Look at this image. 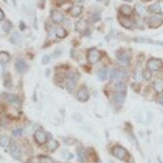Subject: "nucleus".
I'll list each match as a JSON object with an SVG mask.
<instances>
[{"instance_id":"f257e3e1","label":"nucleus","mask_w":163,"mask_h":163,"mask_svg":"<svg viewBox=\"0 0 163 163\" xmlns=\"http://www.w3.org/2000/svg\"><path fill=\"white\" fill-rule=\"evenodd\" d=\"M147 24L151 28H157L163 23V16L160 14H154L146 20Z\"/></svg>"},{"instance_id":"f03ea898","label":"nucleus","mask_w":163,"mask_h":163,"mask_svg":"<svg viewBox=\"0 0 163 163\" xmlns=\"http://www.w3.org/2000/svg\"><path fill=\"white\" fill-rule=\"evenodd\" d=\"M117 61H118L119 64L123 66H127L129 65L130 63V59H131V55L128 51H119L117 53Z\"/></svg>"},{"instance_id":"7ed1b4c3","label":"nucleus","mask_w":163,"mask_h":163,"mask_svg":"<svg viewBox=\"0 0 163 163\" xmlns=\"http://www.w3.org/2000/svg\"><path fill=\"white\" fill-rule=\"evenodd\" d=\"M78 74L76 73H68L66 81V89L68 92H72L76 86V81L78 79Z\"/></svg>"},{"instance_id":"20e7f679","label":"nucleus","mask_w":163,"mask_h":163,"mask_svg":"<svg viewBox=\"0 0 163 163\" xmlns=\"http://www.w3.org/2000/svg\"><path fill=\"white\" fill-rule=\"evenodd\" d=\"M125 77H126V71L123 69L117 68V69H113L111 71L110 79L112 82H121V80H123Z\"/></svg>"},{"instance_id":"39448f33","label":"nucleus","mask_w":163,"mask_h":163,"mask_svg":"<svg viewBox=\"0 0 163 163\" xmlns=\"http://www.w3.org/2000/svg\"><path fill=\"white\" fill-rule=\"evenodd\" d=\"M112 153L116 158H118L119 160H126L127 156H128L127 150L123 148L122 146H119V145L115 146L114 148L112 149Z\"/></svg>"},{"instance_id":"423d86ee","label":"nucleus","mask_w":163,"mask_h":163,"mask_svg":"<svg viewBox=\"0 0 163 163\" xmlns=\"http://www.w3.org/2000/svg\"><path fill=\"white\" fill-rule=\"evenodd\" d=\"M100 52L97 49H90L87 53V59L91 64H95L100 60Z\"/></svg>"},{"instance_id":"0eeeda50","label":"nucleus","mask_w":163,"mask_h":163,"mask_svg":"<svg viewBox=\"0 0 163 163\" xmlns=\"http://www.w3.org/2000/svg\"><path fill=\"white\" fill-rule=\"evenodd\" d=\"M162 67V61L160 59L152 58L147 62V69L149 71H157Z\"/></svg>"},{"instance_id":"6e6552de","label":"nucleus","mask_w":163,"mask_h":163,"mask_svg":"<svg viewBox=\"0 0 163 163\" xmlns=\"http://www.w3.org/2000/svg\"><path fill=\"white\" fill-rule=\"evenodd\" d=\"M34 138L39 145H43L47 141V134L42 130H36L35 133H34Z\"/></svg>"},{"instance_id":"1a4fd4ad","label":"nucleus","mask_w":163,"mask_h":163,"mask_svg":"<svg viewBox=\"0 0 163 163\" xmlns=\"http://www.w3.org/2000/svg\"><path fill=\"white\" fill-rule=\"evenodd\" d=\"M15 68H16V70L18 72H20V73H23V72H25L26 70H27V64H26L25 60L22 59V58H19L17 59L16 63H15Z\"/></svg>"},{"instance_id":"9d476101","label":"nucleus","mask_w":163,"mask_h":163,"mask_svg":"<svg viewBox=\"0 0 163 163\" xmlns=\"http://www.w3.org/2000/svg\"><path fill=\"white\" fill-rule=\"evenodd\" d=\"M10 154L12 155L14 158H16V159H19L21 157V154H22L21 149L19 148V146H18L16 143L11 144V146H10Z\"/></svg>"},{"instance_id":"9b49d317","label":"nucleus","mask_w":163,"mask_h":163,"mask_svg":"<svg viewBox=\"0 0 163 163\" xmlns=\"http://www.w3.org/2000/svg\"><path fill=\"white\" fill-rule=\"evenodd\" d=\"M88 97H89V93H88V91H87V89L85 88V87H81V88L77 91V99L79 101L84 102L88 99Z\"/></svg>"},{"instance_id":"f8f14e48","label":"nucleus","mask_w":163,"mask_h":163,"mask_svg":"<svg viewBox=\"0 0 163 163\" xmlns=\"http://www.w3.org/2000/svg\"><path fill=\"white\" fill-rule=\"evenodd\" d=\"M75 28L78 32L83 33L85 32V30L88 28V24H87V21L84 19H79L76 23H75Z\"/></svg>"},{"instance_id":"ddd939ff","label":"nucleus","mask_w":163,"mask_h":163,"mask_svg":"<svg viewBox=\"0 0 163 163\" xmlns=\"http://www.w3.org/2000/svg\"><path fill=\"white\" fill-rule=\"evenodd\" d=\"M6 99L10 103V105H12L14 108H19L20 107L21 101L17 96H15V95H7Z\"/></svg>"},{"instance_id":"4468645a","label":"nucleus","mask_w":163,"mask_h":163,"mask_svg":"<svg viewBox=\"0 0 163 163\" xmlns=\"http://www.w3.org/2000/svg\"><path fill=\"white\" fill-rule=\"evenodd\" d=\"M51 19L54 23H61L64 20V17L61 14V12H59L57 10H53L51 12Z\"/></svg>"},{"instance_id":"2eb2a0df","label":"nucleus","mask_w":163,"mask_h":163,"mask_svg":"<svg viewBox=\"0 0 163 163\" xmlns=\"http://www.w3.org/2000/svg\"><path fill=\"white\" fill-rule=\"evenodd\" d=\"M119 23L123 26L125 28L131 29L133 27V22H132L131 19H129L128 17H119Z\"/></svg>"},{"instance_id":"dca6fc26","label":"nucleus","mask_w":163,"mask_h":163,"mask_svg":"<svg viewBox=\"0 0 163 163\" xmlns=\"http://www.w3.org/2000/svg\"><path fill=\"white\" fill-rule=\"evenodd\" d=\"M82 9L81 5H73L70 8V15L72 17H77L82 13Z\"/></svg>"},{"instance_id":"f3484780","label":"nucleus","mask_w":163,"mask_h":163,"mask_svg":"<svg viewBox=\"0 0 163 163\" xmlns=\"http://www.w3.org/2000/svg\"><path fill=\"white\" fill-rule=\"evenodd\" d=\"M120 13L125 17H128L133 13V9L128 5H122L120 7Z\"/></svg>"},{"instance_id":"a211bd4d","label":"nucleus","mask_w":163,"mask_h":163,"mask_svg":"<svg viewBox=\"0 0 163 163\" xmlns=\"http://www.w3.org/2000/svg\"><path fill=\"white\" fill-rule=\"evenodd\" d=\"M153 87H154V90L157 93L163 92V80L162 79H160V78L156 79L153 83Z\"/></svg>"},{"instance_id":"6ab92c4d","label":"nucleus","mask_w":163,"mask_h":163,"mask_svg":"<svg viewBox=\"0 0 163 163\" xmlns=\"http://www.w3.org/2000/svg\"><path fill=\"white\" fill-rule=\"evenodd\" d=\"M135 10L136 12H137L139 15H141V16H143V15H145L146 13V7L144 6L143 4H141V3H136L135 4Z\"/></svg>"},{"instance_id":"aec40b11","label":"nucleus","mask_w":163,"mask_h":163,"mask_svg":"<svg viewBox=\"0 0 163 163\" xmlns=\"http://www.w3.org/2000/svg\"><path fill=\"white\" fill-rule=\"evenodd\" d=\"M148 10L151 13H155V14H159L161 12V5L159 3H154V4L150 5Z\"/></svg>"},{"instance_id":"412c9836","label":"nucleus","mask_w":163,"mask_h":163,"mask_svg":"<svg viewBox=\"0 0 163 163\" xmlns=\"http://www.w3.org/2000/svg\"><path fill=\"white\" fill-rule=\"evenodd\" d=\"M58 146H59V143L54 139L49 140V142L47 143V148H48V150H50V151H55L56 149L58 148Z\"/></svg>"},{"instance_id":"4be33fe9","label":"nucleus","mask_w":163,"mask_h":163,"mask_svg":"<svg viewBox=\"0 0 163 163\" xmlns=\"http://www.w3.org/2000/svg\"><path fill=\"white\" fill-rule=\"evenodd\" d=\"M55 34L58 38H65L67 36V32L66 30L64 29L63 27H57L55 29Z\"/></svg>"},{"instance_id":"5701e85b","label":"nucleus","mask_w":163,"mask_h":163,"mask_svg":"<svg viewBox=\"0 0 163 163\" xmlns=\"http://www.w3.org/2000/svg\"><path fill=\"white\" fill-rule=\"evenodd\" d=\"M116 91L118 93H122V94H126V85L123 82H118L115 86Z\"/></svg>"},{"instance_id":"b1692460","label":"nucleus","mask_w":163,"mask_h":163,"mask_svg":"<svg viewBox=\"0 0 163 163\" xmlns=\"http://www.w3.org/2000/svg\"><path fill=\"white\" fill-rule=\"evenodd\" d=\"M135 41H138L140 43H150V44H156V45H162L163 46V43L162 42H158V41H153L151 39H147V38H136Z\"/></svg>"},{"instance_id":"393cba45","label":"nucleus","mask_w":163,"mask_h":163,"mask_svg":"<svg viewBox=\"0 0 163 163\" xmlns=\"http://www.w3.org/2000/svg\"><path fill=\"white\" fill-rule=\"evenodd\" d=\"M10 145V139L7 136H1L0 137V146L3 148H6Z\"/></svg>"},{"instance_id":"a878e982","label":"nucleus","mask_w":163,"mask_h":163,"mask_svg":"<svg viewBox=\"0 0 163 163\" xmlns=\"http://www.w3.org/2000/svg\"><path fill=\"white\" fill-rule=\"evenodd\" d=\"M10 60V55L5 51L0 52V62L1 63H7Z\"/></svg>"},{"instance_id":"bb28decb","label":"nucleus","mask_w":163,"mask_h":163,"mask_svg":"<svg viewBox=\"0 0 163 163\" xmlns=\"http://www.w3.org/2000/svg\"><path fill=\"white\" fill-rule=\"evenodd\" d=\"M141 76H142V72H141V67H140V65L138 64L137 67L135 68V71H134V78L135 80L139 82L140 80H141Z\"/></svg>"},{"instance_id":"cd10ccee","label":"nucleus","mask_w":163,"mask_h":163,"mask_svg":"<svg viewBox=\"0 0 163 163\" xmlns=\"http://www.w3.org/2000/svg\"><path fill=\"white\" fill-rule=\"evenodd\" d=\"M124 98H125V94L118 93V92H116L115 96H114L115 102H116L117 104H119V105H121L124 102Z\"/></svg>"},{"instance_id":"c85d7f7f","label":"nucleus","mask_w":163,"mask_h":163,"mask_svg":"<svg viewBox=\"0 0 163 163\" xmlns=\"http://www.w3.org/2000/svg\"><path fill=\"white\" fill-rule=\"evenodd\" d=\"M98 78L100 79V80L104 81L106 78H107V70L105 69V68H101L98 71Z\"/></svg>"},{"instance_id":"c756f323","label":"nucleus","mask_w":163,"mask_h":163,"mask_svg":"<svg viewBox=\"0 0 163 163\" xmlns=\"http://www.w3.org/2000/svg\"><path fill=\"white\" fill-rule=\"evenodd\" d=\"M2 28H3V30H4L6 33H8L10 30H11V28H12V23H11V21H9V20L6 19L4 22H3Z\"/></svg>"},{"instance_id":"7c9ffc66","label":"nucleus","mask_w":163,"mask_h":163,"mask_svg":"<svg viewBox=\"0 0 163 163\" xmlns=\"http://www.w3.org/2000/svg\"><path fill=\"white\" fill-rule=\"evenodd\" d=\"M20 39H21V37H20V35H19V34H18L17 32L13 33V34H12V36L10 37V41H11V42H12V43H15V44L19 42Z\"/></svg>"},{"instance_id":"2f4dec72","label":"nucleus","mask_w":163,"mask_h":163,"mask_svg":"<svg viewBox=\"0 0 163 163\" xmlns=\"http://www.w3.org/2000/svg\"><path fill=\"white\" fill-rule=\"evenodd\" d=\"M38 161L39 163H53V160L48 156H39L38 157Z\"/></svg>"},{"instance_id":"473e14b6","label":"nucleus","mask_w":163,"mask_h":163,"mask_svg":"<svg viewBox=\"0 0 163 163\" xmlns=\"http://www.w3.org/2000/svg\"><path fill=\"white\" fill-rule=\"evenodd\" d=\"M12 83H11V76L9 75V73H7L4 77V86L7 87V88H10Z\"/></svg>"},{"instance_id":"72a5a7b5","label":"nucleus","mask_w":163,"mask_h":163,"mask_svg":"<svg viewBox=\"0 0 163 163\" xmlns=\"http://www.w3.org/2000/svg\"><path fill=\"white\" fill-rule=\"evenodd\" d=\"M142 77L145 79V80H150L151 79V73H150V71L147 69V70H144L143 72H142Z\"/></svg>"},{"instance_id":"f704fd0d","label":"nucleus","mask_w":163,"mask_h":163,"mask_svg":"<svg viewBox=\"0 0 163 163\" xmlns=\"http://www.w3.org/2000/svg\"><path fill=\"white\" fill-rule=\"evenodd\" d=\"M100 18H101V16H100V13L99 12H95V13H93L91 15V20L93 22H97L98 20L100 19Z\"/></svg>"},{"instance_id":"c9c22d12","label":"nucleus","mask_w":163,"mask_h":163,"mask_svg":"<svg viewBox=\"0 0 163 163\" xmlns=\"http://www.w3.org/2000/svg\"><path fill=\"white\" fill-rule=\"evenodd\" d=\"M84 156H85V154L83 153V151L79 149V150L77 151V157H78V159H79V160H80L81 162L84 161V159H85Z\"/></svg>"},{"instance_id":"e433bc0d","label":"nucleus","mask_w":163,"mask_h":163,"mask_svg":"<svg viewBox=\"0 0 163 163\" xmlns=\"http://www.w3.org/2000/svg\"><path fill=\"white\" fill-rule=\"evenodd\" d=\"M12 134H13V136H15V137H18V136H20L22 134V130L21 129H15V130H13Z\"/></svg>"},{"instance_id":"4c0bfd02","label":"nucleus","mask_w":163,"mask_h":163,"mask_svg":"<svg viewBox=\"0 0 163 163\" xmlns=\"http://www.w3.org/2000/svg\"><path fill=\"white\" fill-rule=\"evenodd\" d=\"M49 60H50V58H49L48 55H44L43 56V59H42V63L43 64H47L49 62Z\"/></svg>"},{"instance_id":"58836bf2","label":"nucleus","mask_w":163,"mask_h":163,"mask_svg":"<svg viewBox=\"0 0 163 163\" xmlns=\"http://www.w3.org/2000/svg\"><path fill=\"white\" fill-rule=\"evenodd\" d=\"M5 18V15H4V12L2 11V9H0V21L3 20Z\"/></svg>"},{"instance_id":"ea45409f","label":"nucleus","mask_w":163,"mask_h":163,"mask_svg":"<svg viewBox=\"0 0 163 163\" xmlns=\"http://www.w3.org/2000/svg\"><path fill=\"white\" fill-rule=\"evenodd\" d=\"M20 29L21 30H24L25 29V24H24V22H20Z\"/></svg>"},{"instance_id":"a19ab883","label":"nucleus","mask_w":163,"mask_h":163,"mask_svg":"<svg viewBox=\"0 0 163 163\" xmlns=\"http://www.w3.org/2000/svg\"><path fill=\"white\" fill-rule=\"evenodd\" d=\"M159 103H160L163 106V94L160 96V99H159Z\"/></svg>"},{"instance_id":"79ce46f5","label":"nucleus","mask_w":163,"mask_h":163,"mask_svg":"<svg viewBox=\"0 0 163 163\" xmlns=\"http://www.w3.org/2000/svg\"><path fill=\"white\" fill-rule=\"evenodd\" d=\"M125 1H127V2H131V1H133V0H125Z\"/></svg>"},{"instance_id":"37998d69","label":"nucleus","mask_w":163,"mask_h":163,"mask_svg":"<svg viewBox=\"0 0 163 163\" xmlns=\"http://www.w3.org/2000/svg\"><path fill=\"white\" fill-rule=\"evenodd\" d=\"M77 1H79V2H82V1H83V0H77Z\"/></svg>"},{"instance_id":"c03bdc74","label":"nucleus","mask_w":163,"mask_h":163,"mask_svg":"<svg viewBox=\"0 0 163 163\" xmlns=\"http://www.w3.org/2000/svg\"><path fill=\"white\" fill-rule=\"evenodd\" d=\"M40 1H41V2H44V1H45V0H40Z\"/></svg>"},{"instance_id":"a18cd8bd","label":"nucleus","mask_w":163,"mask_h":163,"mask_svg":"<svg viewBox=\"0 0 163 163\" xmlns=\"http://www.w3.org/2000/svg\"><path fill=\"white\" fill-rule=\"evenodd\" d=\"M58 1H65V0H58Z\"/></svg>"},{"instance_id":"49530a36","label":"nucleus","mask_w":163,"mask_h":163,"mask_svg":"<svg viewBox=\"0 0 163 163\" xmlns=\"http://www.w3.org/2000/svg\"><path fill=\"white\" fill-rule=\"evenodd\" d=\"M146 1H151V0H146Z\"/></svg>"}]
</instances>
